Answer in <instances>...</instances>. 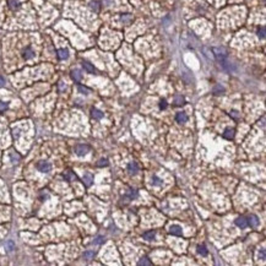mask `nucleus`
<instances>
[{"label":"nucleus","mask_w":266,"mask_h":266,"mask_svg":"<svg viewBox=\"0 0 266 266\" xmlns=\"http://www.w3.org/2000/svg\"><path fill=\"white\" fill-rule=\"evenodd\" d=\"M212 53H213V55H215V58H216L220 63L222 60H224L227 58V52L224 50L223 48H218V47H215V48H212Z\"/></svg>","instance_id":"obj_1"},{"label":"nucleus","mask_w":266,"mask_h":266,"mask_svg":"<svg viewBox=\"0 0 266 266\" xmlns=\"http://www.w3.org/2000/svg\"><path fill=\"white\" fill-rule=\"evenodd\" d=\"M37 169L42 173H48V172L52 170V165L47 161H39L37 163Z\"/></svg>","instance_id":"obj_2"},{"label":"nucleus","mask_w":266,"mask_h":266,"mask_svg":"<svg viewBox=\"0 0 266 266\" xmlns=\"http://www.w3.org/2000/svg\"><path fill=\"white\" fill-rule=\"evenodd\" d=\"M75 152H76V155L80 156V157L85 156V155H87V153L90 152V147L87 145H77L76 148H75Z\"/></svg>","instance_id":"obj_3"},{"label":"nucleus","mask_w":266,"mask_h":266,"mask_svg":"<svg viewBox=\"0 0 266 266\" xmlns=\"http://www.w3.org/2000/svg\"><path fill=\"white\" fill-rule=\"evenodd\" d=\"M128 172L130 173V174H136V173L139 172V166L136 162H130L128 165Z\"/></svg>","instance_id":"obj_4"},{"label":"nucleus","mask_w":266,"mask_h":266,"mask_svg":"<svg viewBox=\"0 0 266 266\" xmlns=\"http://www.w3.org/2000/svg\"><path fill=\"white\" fill-rule=\"evenodd\" d=\"M169 233L170 234H174V236H181L183 231H181V227L177 226V224H173V226L169 227Z\"/></svg>","instance_id":"obj_5"},{"label":"nucleus","mask_w":266,"mask_h":266,"mask_svg":"<svg viewBox=\"0 0 266 266\" xmlns=\"http://www.w3.org/2000/svg\"><path fill=\"white\" fill-rule=\"evenodd\" d=\"M248 224H250L251 227H258L259 226V218L255 215H250L248 218Z\"/></svg>","instance_id":"obj_6"},{"label":"nucleus","mask_w":266,"mask_h":266,"mask_svg":"<svg viewBox=\"0 0 266 266\" xmlns=\"http://www.w3.org/2000/svg\"><path fill=\"white\" fill-rule=\"evenodd\" d=\"M71 77H73V80L74 81H79L82 79V74H81V71L80 70H77V69H74L73 71H71Z\"/></svg>","instance_id":"obj_7"},{"label":"nucleus","mask_w":266,"mask_h":266,"mask_svg":"<svg viewBox=\"0 0 266 266\" xmlns=\"http://www.w3.org/2000/svg\"><path fill=\"white\" fill-rule=\"evenodd\" d=\"M176 119H177L178 123L183 124V123H187L188 121V115L184 113V112H179V113L177 114V117H176Z\"/></svg>","instance_id":"obj_8"},{"label":"nucleus","mask_w":266,"mask_h":266,"mask_svg":"<svg viewBox=\"0 0 266 266\" xmlns=\"http://www.w3.org/2000/svg\"><path fill=\"white\" fill-rule=\"evenodd\" d=\"M236 224L240 228H245L248 226V221L244 217H238V218H236Z\"/></svg>","instance_id":"obj_9"},{"label":"nucleus","mask_w":266,"mask_h":266,"mask_svg":"<svg viewBox=\"0 0 266 266\" xmlns=\"http://www.w3.org/2000/svg\"><path fill=\"white\" fill-rule=\"evenodd\" d=\"M24 58L25 59H32L33 57H35V52L32 50V48H29V47H27L25 50H24Z\"/></svg>","instance_id":"obj_10"},{"label":"nucleus","mask_w":266,"mask_h":266,"mask_svg":"<svg viewBox=\"0 0 266 266\" xmlns=\"http://www.w3.org/2000/svg\"><path fill=\"white\" fill-rule=\"evenodd\" d=\"M82 181H84V184H85L86 187H91V185H92V181H93V177H92V176L90 174V173H87V174L84 176Z\"/></svg>","instance_id":"obj_11"},{"label":"nucleus","mask_w":266,"mask_h":266,"mask_svg":"<svg viewBox=\"0 0 266 266\" xmlns=\"http://www.w3.org/2000/svg\"><path fill=\"white\" fill-rule=\"evenodd\" d=\"M58 57L60 60H65L69 58V50L68 49H59L58 50Z\"/></svg>","instance_id":"obj_12"},{"label":"nucleus","mask_w":266,"mask_h":266,"mask_svg":"<svg viewBox=\"0 0 266 266\" xmlns=\"http://www.w3.org/2000/svg\"><path fill=\"white\" fill-rule=\"evenodd\" d=\"M144 238H145L146 240H148V242L155 240V238H156V233H155V231H148V232H145V233H144Z\"/></svg>","instance_id":"obj_13"},{"label":"nucleus","mask_w":266,"mask_h":266,"mask_svg":"<svg viewBox=\"0 0 266 266\" xmlns=\"http://www.w3.org/2000/svg\"><path fill=\"white\" fill-rule=\"evenodd\" d=\"M82 66H84V69L87 71V73H91V74H93L95 73V66L92 65V64H90L88 61H82Z\"/></svg>","instance_id":"obj_14"},{"label":"nucleus","mask_w":266,"mask_h":266,"mask_svg":"<svg viewBox=\"0 0 266 266\" xmlns=\"http://www.w3.org/2000/svg\"><path fill=\"white\" fill-rule=\"evenodd\" d=\"M223 137H226L228 140L233 139L234 137V129H231V128H227L223 132Z\"/></svg>","instance_id":"obj_15"},{"label":"nucleus","mask_w":266,"mask_h":266,"mask_svg":"<svg viewBox=\"0 0 266 266\" xmlns=\"http://www.w3.org/2000/svg\"><path fill=\"white\" fill-rule=\"evenodd\" d=\"M92 117H93L95 119H102V118H103V113H102L99 109L93 108V109H92Z\"/></svg>","instance_id":"obj_16"},{"label":"nucleus","mask_w":266,"mask_h":266,"mask_svg":"<svg viewBox=\"0 0 266 266\" xmlns=\"http://www.w3.org/2000/svg\"><path fill=\"white\" fill-rule=\"evenodd\" d=\"M151 181H152V185H155V187H162V184H163L162 179H159L157 176H153Z\"/></svg>","instance_id":"obj_17"},{"label":"nucleus","mask_w":266,"mask_h":266,"mask_svg":"<svg viewBox=\"0 0 266 266\" xmlns=\"http://www.w3.org/2000/svg\"><path fill=\"white\" fill-rule=\"evenodd\" d=\"M224 92V88L221 86V85H217V86H215L213 87V93L215 95H222Z\"/></svg>","instance_id":"obj_18"},{"label":"nucleus","mask_w":266,"mask_h":266,"mask_svg":"<svg viewBox=\"0 0 266 266\" xmlns=\"http://www.w3.org/2000/svg\"><path fill=\"white\" fill-rule=\"evenodd\" d=\"M198 253H199L200 255H202V256H206V255H207V249H206V247H204V245H199V247H198Z\"/></svg>","instance_id":"obj_19"},{"label":"nucleus","mask_w":266,"mask_h":266,"mask_svg":"<svg viewBox=\"0 0 266 266\" xmlns=\"http://www.w3.org/2000/svg\"><path fill=\"white\" fill-rule=\"evenodd\" d=\"M90 7L93 10V11H96V12H98L99 11V3L98 1H91L90 3Z\"/></svg>","instance_id":"obj_20"},{"label":"nucleus","mask_w":266,"mask_h":266,"mask_svg":"<svg viewBox=\"0 0 266 266\" xmlns=\"http://www.w3.org/2000/svg\"><path fill=\"white\" fill-rule=\"evenodd\" d=\"M64 178H65L66 180H74V179L76 178V176L74 174L73 172H70V170H69V172H66L65 174H64Z\"/></svg>","instance_id":"obj_21"},{"label":"nucleus","mask_w":266,"mask_h":266,"mask_svg":"<svg viewBox=\"0 0 266 266\" xmlns=\"http://www.w3.org/2000/svg\"><path fill=\"white\" fill-rule=\"evenodd\" d=\"M9 6L11 7L12 10H15V9H17L20 6V3L17 1V0H9Z\"/></svg>","instance_id":"obj_22"},{"label":"nucleus","mask_w":266,"mask_h":266,"mask_svg":"<svg viewBox=\"0 0 266 266\" xmlns=\"http://www.w3.org/2000/svg\"><path fill=\"white\" fill-rule=\"evenodd\" d=\"M174 103H176L177 106H181V104H184V97H181V96H177L176 99H174Z\"/></svg>","instance_id":"obj_23"},{"label":"nucleus","mask_w":266,"mask_h":266,"mask_svg":"<svg viewBox=\"0 0 266 266\" xmlns=\"http://www.w3.org/2000/svg\"><path fill=\"white\" fill-rule=\"evenodd\" d=\"M139 265H140V266H141V265H151V261L148 260V258L145 256V258H142V259L139 261Z\"/></svg>","instance_id":"obj_24"},{"label":"nucleus","mask_w":266,"mask_h":266,"mask_svg":"<svg viewBox=\"0 0 266 266\" xmlns=\"http://www.w3.org/2000/svg\"><path fill=\"white\" fill-rule=\"evenodd\" d=\"M126 196H128L130 200H131V199H135V198L137 196V193H136L135 190H130V193L126 194Z\"/></svg>","instance_id":"obj_25"},{"label":"nucleus","mask_w":266,"mask_h":266,"mask_svg":"<svg viewBox=\"0 0 266 266\" xmlns=\"http://www.w3.org/2000/svg\"><path fill=\"white\" fill-rule=\"evenodd\" d=\"M84 255H85V258H86V259L90 260V259H92V258L95 256V251H93V250H90V251H86Z\"/></svg>","instance_id":"obj_26"},{"label":"nucleus","mask_w":266,"mask_h":266,"mask_svg":"<svg viewBox=\"0 0 266 266\" xmlns=\"http://www.w3.org/2000/svg\"><path fill=\"white\" fill-rule=\"evenodd\" d=\"M5 247H6V249L9 250V251H11V250H14V248H15V245H14V243L11 242V240H9L6 244H5Z\"/></svg>","instance_id":"obj_27"},{"label":"nucleus","mask_w":266,"mask_h":266,"mask_svg":"<svg viewBox=\"0 0 266 266\" xmlns=\"http://www.w3.org/2000/svg\"><path fill=\"white\" fill-rule=\"evenodd\" d=\"M258 36H259L261 39L265 38V28H264V27H260V28L258 29Z\"/></svg>","instance_id":"obj_28"},{"label":"nucleus","mask_w":266,"mask_h":266,"mask_svg":"<svg viewBox=\"0 0 266 266\" xmlns=\"http://www.w3.org/2000/svg\"><path fill=\"white\" fill-rule=\"evenodd\" d=\"M106 166H108V161H107L106 158L99 159V162H98V167H106Z\"/></svg>","instance_id":"obj_29"},{"label":"nucleus","mask_w":266,"mask_h":266,"mask_svg":"<svg viewBox=\"0 0 266 266\" xmlns=\"http://www.w3.org/2000/svg\"><path fill=\"white\" fill-rule=\"evenodd\" d=\"M79 91L81 92V93H84V95H88L90 93V90L84 87V86H79Z\"/></svg>","instance_id":"obj_30"},{"label":"nucleus","mask_w":266,"mask_h":266,"mask_svg":"<svg viewBox=\"0 0 266 266\" xmlns=\"http://www.w3.org/2000/svg\"><path fill=\"white\" fill-rule=\"evenodd\" d=\"M95 244H102V243H104V237H97L96 239H95V242H93Z\"/></svg>","instance_id":"obj_31"},{"label":"nucleus","mask_w":266,"mask_h":266,"mask_svg":"<svg viewBox=\"0 0 266 266\" xmlns=\"http://www.w3.org/2000/svg\"><path fill=\"white\" fill-rule=\"evenodd\" d=\"M159 108L161 109H166L167 108V102H166V99H161V102H159Z\"/></svg>","instance_id":"obj_32"},{"label":"nucleus","mask_w":266,"mask_h":266,"mask_svg":"<svg viewBox=\"0 0 266 266\" xmlns=\"http://www.w3.org/2000/svg\"><path fill=\"white\" fill-rule=\"evenodd\" d=\"M7 103H5V102H3V101H0V110H5V109H7Z\"/></svg>","instance_id":"obj_33"},{"label":"nucleus","mask_w":266,"mask_h":266,"mask_svg":"<svg viewBox=\"0 0 266 266\" xmlns=\"http://www.w3.org/2000/svg\"><path fill=\"white\" fill-rule=\"evenodd\" d=\"M259 256L261 258V260H265L266 259V255H265V249L262 248V249H260V251H259Z\"/></svg>","instance_id":"obj_34"},{"label":"nucleus","mask_w":266,"mask_h":266,"mask_svg":"<svg viewBox=\"0 0 266 266\" xmlns=\"http://www.w3.org/2000/svg\"><path fill=\"white\" fill-rule=\"evenodd\" d=\"M121 20H123V21H128V20H131V16L128 15V14L126 15H123L121 16Z\"/></svg>","instance_id":"obj_35"},{"label":"nucleus","mask_w":266,"mask_h":266,"mask_svg":"<svg viewBox=\"0 0 266 266\" xmlns=\"http://www.w3.org/2000/svg\"><path fill=\"white\" fill-rule=\"evenodd\" d=\"M229 114H231L232 117H234V118H238V113H237V112H236V110H232V112H231V113H229Z\"/></svg>","instance_id":"obj_36"},{"label":"nucleus","mask_w":266,"mask_h":266,"mask_svg":"<svg viewBox=\"0 0 266 266\" xmlns=\"http://www.w3.org/2000/svg\"><path fill=\"white\" fill-rule=\"evenodd\" d=\"M59 88H60V91H63V90L65 88V85H64V82H60V84H59Z\"/></svg>","instance_id":"obj_37"},{"label":"nucleus","mask_w":266,"mask_h":266,"mask_svg":"<svg viewBox=\"0 0 266 266\" xmlns=\"http://www.w3.org/2000/svg\"><path fill=\"white\" fill-rule=\"evenodd\" d=\"M0 85H4V79L0 77Z\"/></svg>","instance_id":"obj_38"}]
</instances>
